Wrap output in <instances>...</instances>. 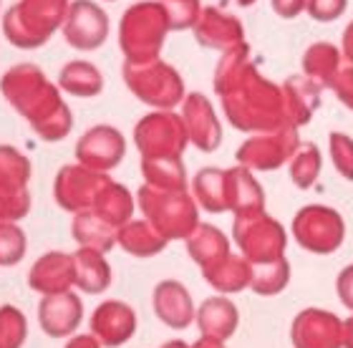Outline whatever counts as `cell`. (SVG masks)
I'll use <instances>...</instances> for the list:
<instances>
[{
    "label": "cell",
    "instance_id": "9c48e42d",
    "mask_svg": "<svg viewBox=\"0 0 353 348\" xmlns=\"http://www.w3.org/2000/svg\"><path fill=\"white\" fill-rule=\"evenodd\" d=\"M298 147H301V139H298L295 126L283 124L250 136L243 147L237 149L235 159L245 170L270 172L283 167L285 162H290L293 154L298 152Z\"/></svg>",
    "mask_w": 353,
    "mask_h": 348
},
{
    "label": "cell",
    "instance_id": "d4e9b609",
    "mask_svg": "<svg viewBox=\"0 0 353 348\" xmlns=\"http://www.w3.org/2000/svg\"><path fill=\"white\" fill-rule=\"evenodd\" d=\"M76 265V288L86 296H99L111 285V267L103 260V252L79 247L74 252Z\"/></svg>",
    "mask_w": 353,
    "mask_h": 348
},
{
    "label": "cell",
    "instance_id": "f35d334b",
    "mask_svg": "<svg viewBox=\"0 0 353 348\" xmlns=\"http://www.w3.org/2000/svg\"><path fill=\"white\" fill-rule=\"evenodd\" d=\"M328 139H331V156L339 174L343 179H348V182H353V139L348 134L341 132H333Z\"/></svg>",
    "mask_w": 353,
    "mask_h": 348
},
{
    "label": "cell",
    "instance_id": "d6a6232c",
    "mask_svg": "<svg viewBox=\"0 0 353 348\" xmlns=\"http://www.w3.org/2000/svg\"><path fill=\"white\" fill-rule=\"evenodd\" d=\"M147 185L159 190H187V172L182 159H141Z\"/></svg>",
    "mask_w": 353,
    "mask_h": 348
},
{
    "label": "cell",
    "instance_id": "3957f363",
    "mask_svg": "<svg viewBox=\"0 0 353 348\" xmlns=\"http://www.w3.org/2000/svg\"><path fill=\"white\" fill-rule=\"evenodd\" d=\"M170 30L172 23L162 0H141L126 8L119 23V48L124 53L126 63L159 59Z\"/></svg>",
    "mask_w": 353,
    "mask_h": 348
},
{
    "label": "cell",
    "instance_id": "5b68a950",
    "mask_svg": "<svg viewBox=\"0 0 353 348\" xmlns=\"http://www.w3.org/2000/svg\"><path fill=\"white\" fill-rule=\"evenodd\" d=\"M137 200L144 212V220L164 240H187L199 225L197 202L187 190H159V187L144 185Z\"/></svg>",
    "mask_w": 353,
    "mask_h": 348
},
{
    "label": "cell",
    "instance_id": "7dc6e473",
    "mask_svg": "<svg viewBox=\"0 0 353 348\" xmlns=\"http://www.w3.org/2000/svg\"><path fill=\"white\" fill-rule=\"evenodd\" d=\"M192 348H228L225 341H217V338H207V336H199L197 341L192 343Z\"/></svg>",
    "mask_w": 353,
    "mask_h": 348
},
{
    "label": "cell",
    "instance_id": "ab89813d",
    "mask_svg": "<svg viewBox=\"0 0 353 348\" xmlns=\"http://www.w3.org/2000/svg\"><path fill=\"white\" fill-rule=\"evenodd\" d=\"M30 212V192H6L0 190V225L3 223H18Z\"/></svg>",
    "mask_w": 353,
    "mask_h": 348
},
{
    "label": "cell",
    "instance_id": "8d00e7d4",
    "mask_svg": "<svg viewBox=\"0 0 353 348\" xmlns=\"http://www.w3.org/2000/svg\"><path fill=\"white\" fill-rule=\"evenodd\" d=\"M28 250V237L18 223H3L0 225V265L13 267L26 258Z\"/></svg>",
    "mask_w": 353,
    "mask_h": 348
},
{
    "label": "cell",
    "instance_id": "ffe728a7",
    "mask_svg": "<svg viewBox=\"0 0 353 348\" xmlns=\"http://www.w3.org/2000/svg\"><path fill=\"white\" fill-rule=\"evenodd\" d=\"M152 305H154L157 318L162 320L164 326L176 328V331L192 326V320L197 318V308L192 303L190 290L179 280L159 283L152 293Z\"/></svg>",
    "mask_w": 353,
    "mask_h": 348
},
{
    "label": "cell",
    "instance_id": "8fae6325",
    "mask_svg": "<svg viewBox=\"0 0 353 348\" xmlns=\"http://www.w3.org/2000/svg\"><path fill=\"white\" fill-rule=\"evenodd\" d=\"M109 182L111 177L103 172L86 170L83 164H66L56 174L53 197H56L61 209L79 215V212L94 207V202L99 200V194L103 192V187Z\"/></svg>",
    "mask_w": 353,
    "mask_h": 348
},
{
    "label": "cell",
    "instance_id": "7c38bea8",
    "mask_svg": "<svg viewBox=\"0 0 353 348\" xmlns=\"http://www.w3.org/2000/svg\"><path fill=\"white\" fill-rule=\"evenodd\" d=\"M61 30L71 48L96 51L109 38V15L94 0H74Z\"/></svg>",
    "mask_w": 353,
    "mask_h": 348
},
{
    "label": "cell",
    "instance_id": "d6986e66",
    "mask_svg": "<svg viewBox=\"0 0 353 348\" xmlns=\"http://www.w3.org/2000/svg\"><path fill=\"white\" fill-rule=\"evenodd\" d=\"M194 38L199 45L212 48V51L228 53L237 45L245 43L243 23L235 15L222 13L220 8H202L197 23H194Z\"/></svg>",
    "mask_w": 353,
    "mask_h": 348
},
{
    "label": "cell",
    "instance_id": "4316f807",
    "mask_svg": "<svg viewBox=\"0 0 353 348\" xmlns=\"http://www.w3.org/2000/svg\"><path fill=\"white\" fill-rule=\"evenodd\" d=\"M59 89L79 99H94L103 91V76L91 61H71L61 68Z\"/></svg>",
    "mask_w": 353,
    "mask_h": 348
},
{
    "label": "cell",
    "instance_id": "9a60e30c",
    "mask_svg": "<svg viewBox=\"0 0 353 348\" xmlns=\"http://www.w3.org/2000/svg\"><path fill=\"white\" fill-rule=\"evenodd\" d=\"M137 334V313L124 300H103L91 313V336L106 348H119Z\"/></svg>",
    "mask_w": 353,
    "mask_h": 348
},
{
    "label": "cell",
    "instance_id": "30bf717a",
    "mask_svg": "<svg viewBox=\"0 0 353 348\" xmlns=\"http://www.w3.org/2000/svg\"><path fill=\"white\" fill-rule=\"evenodd\" d=\"M293 237L303 250L328 255L336 252L346 237L343 217L325 205H308L293 220Z\"/></svg>",
    "mask_w": 353,
    "mask_h": 348
},
{
    "label": "cell",
    "instance_id": "60d3db41",
    "mask_svg": "<svg viewBox=\"0 0 353 348\" xmlns=\"http://www.w3.org/2000/svg\"><path fill=\"white\" fill-rule=\"evenodd\" d=\"M348 0H308L305 3V10L313 15V21L318 23H331L336 18L346 13Z\"/></svg>",
    "mask_w": 353,
    "mask_h": 348
},
{
    "label": "cell",
    "instance_id": "277c9868",
    "mask_svg": "<svg viewBox=\"0 0 353 348\" xmlns=\"http://www.w3.org/2000/svg\"><path fill=\"white\" fill-rule=\"evenodd\" d=\"M74 0H18L3 15V36L10 45L33 51L51 41Z\"/></svg>",
    "mask_w": 353,
    "mask_h": 348
},
{
    "label": "cell",
    "instance_id": "f546056e",
    "mask_svg": "<svg viewBox=\"0 0 353 348\" xmlns=\"http://www.w3.org/2000/svg\"><path fill=\"white\" fill-rule=\"evenodd\" d=\"M228 177H230V212L243 215V212L265 209L263 187L255 182L250 170H245V167L237 164L235 170H228Z\"/></svg>",
    "mask_w": 353,
    "mask_h": 348
},
{
    "label": "cell",
    "instance_id": "836d02e7",
    "mask_svg": "<svg viewBox=\"0 0 353 348\" xmlns=\"http://www.w3.org/2000/svg\"><path fill=\"white\" fill-rule=\"evenodd\" d=\"M321 164H323L321 149L316 144H301L298 152L293 154V159H290V179L301 190H308L321 174Z\"/></svg>",
    "mask_w": 353,
    "mask_h": 348
},
{
    "label": "cell",
    "instance_id": "ac0fdd59",
    "mask_svg": "<svg viewBox=\"0 0 353 348\" xmlns=\"http://www.w3.org/2000/svg\"><path fill=\"white\" fill-rule=\"evenodd\" d=\"M83 305L74 290L59 296H43L38 303V323L48 338H66L81 326Z\"/></svg>",
    "mask_w": 353,
    "mask_h": 348
},
{
    "label": "cell",
    "instance_id": "ba28073f",
    "mask_svg": "<svg viewBox=\"0 0 353 348\" xmlns=\"http://www.w3.org/2000/svg\"><path fill=\"white\" fill-rule=\"evenodd\" d=\"M134 144L141 159H182L190 144L184 119L174 112H154L139 119L134 129Z\"/></svg>",
    "mask_w": 353,
    "mask_h": 348
},
{
    "label": "cell",
    "instance_id": "ee69618b",
    "mask_svg": "<svg viewBox=\"0 0 353 348\" xmlns=\"http://www.w3.org/2000/svg\"><path fill=\"white\" fill-rule=\"evenodd\" d=\"M339 296L348 311H353V265H348L339 275Z\"/></svg>",
    "mask_w": 353,
    "mask_h": 348
},
{
    "label": "cell",
    "instance_id": "44dd1931",
    "mask_svg": "<svg viewBox=\"0 0 353 348\" xmlns=\"http://www.w3.org/2000/svg\"><path fill=\"white\" fill-rule=\"evenodd\" d=\"M192 197L199 207L220 215L230 212V177L228 170H217V167H205L199 170L192 179Z\"/></svg>",
    "mask_w": 353,
    "mask_h": 348
},
{
    "label": "cell",
    "instance_id": "bcb514c9",
    "mask_svg": "<svg viewBox=\"0 0 353 348\" xmlns=\"http://www.w3.org/2000/svg\"><path fill=\"white\" fill-rule=\"evenodd\" d=\"M343 56L348 63H353V23H348V28L343 30Z\"/></svg>",
    "mask_w": 353,
    "mask_h": 348
},
{
    "label": "cell",
    "instance_id": "484cf974",
    "mask_svg": "<svg viewBox=\"0 0 353 348\" xmlns=\"http://www.w3.org/2000/svg\"><path fill=\"white\" fill-rule=\"evenodd\" d=\"M202 278H205L214 290H220L222 296H230V293H240V290L250 288L252 283V265L243 255H228V258L217 263L210 270H202Z\"/></svg>",
    "mask_w": 353,
    "mask_h": 348
},
{
    "label": "cell",
    "instance_id": "f1b7e54d",
    "mask_svg": "<svg viewBox=\"0 0 353 348\" xmlns=\"http://www.w3.org/2000/svg\"><path fill=\"white\" fill-rule=\"evenodd\" d=\"M71 235L79 243V247H88L96 252H106L117 245L119 230L111 227L109 223H103L101 217H96L94 212H79L71 225Z\"/></svg>",
    "mask_w": 353,
    "mask_h": 348
},
{
    "label": "cell",
    "instance_id": "52a82bcc",
    "mask_svg": "<svg viewBox=\"0 0 353 348\" xmlns=\"http://www.w3.org/2000/svg\"><path fill=\"white\" fill-rule=\"evenodd\" d=\"M237 247L243 252V258L255 265H268L275 260L285 258L288 235L278 220L265 215V209L255 212H243L235 215V227H232Z\"/></svg>",
    "mask_w": 353,
    "mask_h": 348
},
{
    "label": "cell",
    "instance_id": "c3c4849f",
    "mask_svg": "<svg viewBox=\"0 0 353 348\" xmlns=\"http://www.w3.org/2000/svg\"><path fill=\"white\" fill-rule=\"evenodd\" d=\"M343 348H353V318L343 323Z\"/></svg>",
    "mask_w": 353,
    "mask_h": 348
},
{
    "label": "cell",
    "instance_id": "e575fe53",
    "mask_svg": "<svg viewBox=\"0 0 353 348\" xmlns=\"http://www.w3.org/2000/svg\"><path fill=\"white\" fill-rule=\"evenodd\" d=\"M288 278H290V267H288L285 258L268 263V265H255L252 267L250 288L258 296H278L280 290H285Z\"/></svg>",
    "mask_w": 353,
    "mask_h": 348
},
{
    "label": "cell",
    "instance_id": "7a4b0ae2",
    "mask_svg": "<svg viewBox=\"0 0 353 348\" xmlns=\"http://www.w3.org/2000/svg\"><path fill=\"white\" fill-rule=\"evenodd\" d=\"M0 91L43 141L53 144L66 139L74 129V114L61 99L59 86H53L36 63H15L8 68L0 76Z\"/></svg>",
    "mask_w": 353,
    "mask_h": 348
},
{
    "label": "cell",
    "instance_id": "e0dca14e",
    "mask_svg": "<svg viewBox=\"0 0 353 348\" xmlns=\"http://www.w3.org/2000/svg\"><path fill=\"white\" fill-rule=\"evenodd\" d=\"M182 119L190 134V144L199 152H214L222 144V126L205 94H187L182 101Z\"/></svg>",
    "mask_w": 353,
    "mask_h": 348
},
{
    "label": "cell",
    "instance_id": "7402d4cb",
    "mask_svg": "<svg viewBox=\"0 0 353 348\" xmlns=\"http://www.w3.org/2000/svg\"><path fill=\"white\" fill-rule=\"evenodd\" d=\"M285 99V121L290 126H303L321 104V86L308 76H290L283 83Z\"/></svg>",
    "mask_w": 353,
    "mask_h": 348
},
{
    "label": "cell",
    "instance_id": "4dcf8cb0",
    "mask_svg": "<svg viewBox=\"0 0 353 348\" xmlns=\"http://www.w3.org/2000/svg\"><path fill=\"white\" fill-rule=\"evenodd\" d=\"M303 71L310 81H316L321 89H333V81L341 71V53L333 43L310 45L303 56Z\"/></svg>",
    "mask_w": 353,
    "mask_h": 348
},
{
    "label": "cell",
    "instance_id": "6da1fadb",
    "mask_svg": "<svg viewBox=\"0 0 353 348\" xmlns=\"http://www.w3.org/2000/svg\"><path fill=\"white\" fill-rule=\"evenodd\" d=\"M214 91L225 116L240 132H268L288 124L283 89L258 74L248 43L222 53L214 68Z\"/></svg>",
    "mask_w": 353,
    "mask_h": 348
},
{
    "label": "cell",
    "instance_id": "4fadbf2b",
    "mask_svg": "<svg viewBox=\"0 0 353 348\" xmlns=\"http://www.w3.org/2000/svg\"><path fill=\"white\" fill-rule=\"evenodd\" d=\"M126 154V139L117 126L96 124L76 141V159L86 170L106 172L121 164Z\"/></svg>",
    "mask_w": 353,
    "mask_h": 348
},
{
    "label": "cell",
    "instance_id": "681fc988",
    "mask_svg": "<svg viewBox=\"0 0 353 348\" xmlns=\"http://www.w3.org/2000/svg\"><path fill=\"white\" fill-rule=\"evenodd\" d=\"M162 348H192L190 343H184V341H167Z\"/></svg>",
    "mask_w": 353,
    "mask_h": 348
},
{
    "label": "cell",
    "instance_id": "1f68e13d",
    "mask_svg": "<svg viewBox=\"0 0 353 348\" xmlns=\"http://www.w3.org/2000/svg\"><path fill=\"white\" fill-rule=\"evenodd\" d=\"M33 174L30 159L13 144H0V190L13 194L28 192V182Z\"/></svg>",
    "mask_w": 353,
    "mask_h": 348
},
{
    "label": "cell",
    "instance_id": "5bb4252c",
    "mask_svg": "<svg viewBox=\"0 0 353 348\" xmlns=\"http://www.w3.org/2000/svg\"><path fill=\"white\" fill-rule=\"evenodd\" d=\"M290 338L295 348H343V323L333 313L308 308L295 316Z\"/></svg>",
    "mask_w": 353,
    "mask_h": 348
},
{
    "label": "cell",
    "instance_id": "83f0119b",
    "mask_svg": "<svg viewBox=\"0 0 353 348\" xmlns=\"http://www.w3.org/2000/svg\"><path fill=\"white\" fill-rule=\"evenodd\" d=\"M170 240H164L159 232L147 223V220H132L119 230L117 245L121 250L134 255V258H154L167 247Z\"/></svg>",
    "mask_w": 353,
    "mask_h": 348
},
{
    "label": "cell",
    "instance_id": "f6af8a7d",
    "mask_svg": "<svg viewBox=\"0 0 353 348\" xmlns=\"http://www.w3.org/2000/svg\"><path fill=\"white\" fill-rule=\"evenodd\" d=\"M66 348H101V343L96 341L91 334H86V336H76V338H71V341L66 343Z\"/></svg>",
    "mask_w": 353,
    "mask_h": 348
},
{
    "label": "cell",
    "instance_id": "2e32d148",
    "mask_svg": "<svg viewBox=\"0 0 353 348\" xmlns=\"http://www.w3.org/2000/svg\"><path fill=\"white\" fill-rule=\"evenodd\" d=\"M76 285L74 255L61 250H51L33 263L28 273V288L41 296H59L68 293Z\"/></svg>",
    "mask_w": 353,
    "mask_h": 348
},
{
    "label": "cell",
    "instance_id": "b9f144b4",
    "mask_svg": "<svg viewBox=\"0 0 353 348\" xmlns=\"http://www.w3.org/2000/svg\"><path fill=\"white\" fill-rule=\"evenodd\" d=\"M333 91L339 94V99L353 112V63L341 66L336 81H333Z\"/></svg>",
    "mask_w": 353,
    "mask_h": 348
},
{
    "label": "cell",
    "instance_id": "cb8c5ba5",
    "mask_svg": "<svg viewBox=\"0 0 353 348\" xmlns=\"http://www.w3.org/2000/svg\"><path fill=\"white\" fill-rule=\"evenodd\" d=\"M197 326L199 334L207 338H217V341H228L230 336L237 331V308L230 303L225 296L207 298L205 303L197 308Z\"/></svg>",
    "mask_w": 353,
    "mask_h": 348
},
{
    "label": "cell",
    "instance_id": "f907efd6",
    "mask_svg": "<svg viewBox=\"0 0 353 348\" xmlns=\"http://www.w3.org/2000/svg\"><path fill=\"white\" fill-rule=\"evenodd\" d=\"M235 3H237V6H252V3H255V0H235Z\"/></svg>",
    "mask_w": 353,
    "mask_h": 348
},
{
    "label": "cell",
    "instance_id": "74e56055",
    "mask_svg": "<svg viewBox=\"0 0 353 348\" xmlns=\"http://www.w3.org/2000/svg\"><path fill=\"white\" fill-rule=\"evenodd\" d=\"M164 8H167V15H170L172 30H184V28H194L202 8H199V0H162Z\"/></svg>",
    "mask_w": 353,
    "mask_h": 348
},
{
    "label": "cell",
    "instance_id": "8992f818",
    "mask_svg": "<svg viewBox=\"0 0 353 348\" xmlns=\"http://www.w3.org/2000/svg\"><path fill=\"white\" fill-rule=\"evenodd\" d=\"M126 89L144 104L154 106L157 112H172L184 101V81L176 68L167 61L154 59L144 63H126L121 68Z\"/></svg>",
    "mask_w": 353,
    "mask_h": 348
},
{
    "label": "cell",
    "instance_id": "d590c367",
    "mask_svg": "<svg viewBox=\"0 0 353 348\" xmlns=\"http://www.w3.org/2000/svg\"><path fill=\"white\" fill-rule=\"evenodd\" d=\"M28 338V320L21 308L0 305V348H23Z\"/></svg>",
    "mask_w": 353,
    "mask_h": 348
},
{
    "label": "cell",
    "instance_id": "603a6c76",
    "mask_svg": "<svg viewBox=\"0 0 353 348\" xmlns=\"http://www.w3.org/2000/svg\"><path fill=\"white\" fill-rule=\"evenodd\" d=\"M184 243H187L190 258L194 260L202 270H210V267H214L217 263H222L228 255H232L228 235H225L220 227H214V225L199 223L197 227H194V232H192Z\"/></svg>",
    "mask_w": 353,
    "mask_h": 348
},
{
    "label": "cell",
    "instance_id": "7bdbcfd3",
    "mask_svg": "<svg viewBox=\"0 0 353 348\" xmlns=\"http://www.w3.org/2000/svg\"><path fill=\"white\" fill-rule=\"evenodd\" d=\"M305 3L308 0H272V10L280 15V18H295V15H301L305 10Z\"/></svg>",
    "mask_w": 353,
    "mask_h": 348
}]
</instances>
